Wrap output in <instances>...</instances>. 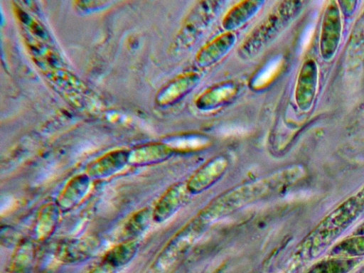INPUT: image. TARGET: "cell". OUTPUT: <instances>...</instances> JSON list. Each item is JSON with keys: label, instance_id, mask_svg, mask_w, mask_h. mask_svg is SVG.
<instances>
[{"label": "cell", "instance_id": "13", "mask_svg": "<svg viewBox=\"0 0 364 273\" xmlns=\"http://www.w3.org/2000/svg\"><path fill=\"white\" fill-rule=\"evenodd\" d=\"M199 80L200 76L197 73L191 72L178 75L168 87V100H178L190 92Z\"/></svg>", "mask_w": 364, "mask_h": 273}, {"label": "cell", "instance_id": "11", "mask_svg": "<svg viewBox=\"0 0 364 273\" xmlns=\"http://www.w3.org/2000/svg\"><path fill=\"white\" fill-rule=\"evenodd\" d=\"M151 213L149 209H141L130 216L124 225L123 233L128 239L141 234L149 226Z\"/></svg>", "mask_w": 364, "mask_h": 273}, {"label": "cell", "instance_id": "1", "mask_svg": "<svg viewBox=\"0 0 364 273\" xmlns=\"http://www.w3.org/2000/svg\"><path fill=\"white\" fill-rule=\"evenodd\" d=\"M220 2L203 1L195 6L176 37V52L190 48L203 35L220 10Z\"/></svg>", "mask_w": 364, "mask_h": 273}, {"label": "cell", "instance_id": "12", "mask_svg": "<svg viewBox=\"0 0 364 273\" xmlns=\"http://www.w3.org/2000/svg\"><path fill=\"white\" fill-rule=\"evenodd\" d=\"M282 64L281 57L272 58L254 75L251 80V86L259 89L268 85L279 71Z\"/></svg>", "mask_w": 364, "mask_h": 273}, {"label": "cell", "instance_id": "4", "mask_svg": "<svg viewBox=\"0 0 364 273\" xmlns=\"http://www.w3.org/2000/svg\"><path fill=\"white\" fill-rule=\"evenodd\" d=\"M60 212L56 202H48L41 207L33 228L35 240L43 241L52 235L59 222Z\"/></svg>", "mask_w": 364, "mask_h": 273}, {"label": "cell", "instance_id": "9", "mask_svg": "<svg viewBox=\"0 0 364 273\" xmlns=\"http://www.w3.org/2000/svg\"><path fill=\"white\" fill-rule=\"evenodd\" d=\"M136 252V242L128 239L109 250L103 259L117 269L128 264L134 258Z\"/></svg>", "mask_w": 364, "mask_h": 273}, {"label": "cell", "instance_id": "2", "mask_svg": "<svg viewBox=\"0 0 364 273\" xmlns=\"http://www.w3.org/2000/svg\"><path fill=\"white\" fill-rule=\"evenodd\" d=\"M100 240L87 235L60 242L56 248V259L65 264H75L90 258L99 249Z\"/></svg>", "mask_w": 364, "mask_h": 273}, {"label": "cell", "instance_id": "3", "mask_svg": "<svg viewBox=\"0 0 364 273\" xmlns=\"http://www.w3.org/2000/svg\"><path fill=\"white\" fill-rule=\"evenodd\" d=\"M90 180L85 174L74 176L68 181L56 200L61 212L72 210L83 200L89 191Z\"/></svg>", "mask_w": 364, "mask_h": 273}, {"label": "cell", "instance_id": "17", "mask_svg": "<svg viewBox=\"0 0 364 273\" xmlns=\"http://www.w3.org/2000/svg\"><path fill=\"white\" fill-rule=\"evenodd\" d=\"M312 33H313L312 27L306 28V30L305 31L304 33L302 36V38H301V45L302 48H304L308 45L309 41L311 38Z\"/></svg>", "mask_w": 364, "mask_h": 273}, {"label": "cell", "instance_id": "15", "mask_svg": "<svg viewBox=\"0 0 364 273\" xmlns=\"http://www.w3.org/2000/svg\"><path fill=\"white\" fill-rule=\"evenodd\" d=\"M208 142L207 138L199 134L176 136L170 139V146L179 149H196L205 146Z\"/></svg>", "mask_w": 364, "mask_h": 273}, {"label": "cell", "instance_id": "10", "mask_svg": "<svg viewBox=\"0 0 364 273\" xmlns=\"http://www.w3.org/2000/svg\"><path fill=\"white\" fill-rule=\"evenodd\" d=\"M260 1H244L234 7L226 16L223 23L225 27H237L251 18L260 6Z\"/></svg>", "mask_w": 364, "mask_h": 273}, {"label": "cell", "instance_id": "14", "mask_svg": "<svg viewBox=\"0 0 364 273\" xmlns=\"http://www.w3.org/2000/svg\"><path fill=\"white\" fill-rule=\"evenodd\" d=\"M169 154V150L163 146L145 147L136 152L130 162L136 165L151 164L166 159Z\"/></svg>", "mask_w": 364, "mask_h": 273}, {"label": "cell", "instance_id": "6", "mask_svg": "<svg viewBox=\"0 0 364 273\" xmlns=\"http://www.w3.org/2000/svg\"><path fill=\"white\" fill-rule=\"evenodd\" d=\"M235 41V36L231 33H223L212 39L201 48L196 56L198 64L200 66H208L215 63L228 52Z\"/></svg>", "mask_w": 364, "mask_h": 273}, {"label": "cell", "instance_id": "7", "mask_svg": "<svg viewBox=\"0 0 364 273\" xmlns=\"http://www.w3.org/2000/svg\"><path fill=\"white\" fill-rule=\"evenodd\" d=\"M128 160V156L123 152L109 154L90 166L86 174L90 179L108 178L121 170Z\"/></svg>", "mask_w": 364, "mask_h": 273}, {"label": "cell", "instance_id": "8", "mask_svg": "<svg viewBox=\"0 0 364 273\" xmlns=\"http://www.w3.org/2000/svg\"><path fill=\"white\" fill-rule=\"evenodd\" d=\"M237 91V87L232 82L219 85L201 94L198 99L197 105L201 109H214L232 98Z\"/></svg>", "mask_w": 364, "mask_h": 273}, {"label": "cell", "instance_id": "16", "mask_svg": "<svg viewBox=\"0 0 364 273\" xmlns=\"http://www.w3.org/2000/svg\"><path fill=\"white\" fill-rule=\"evenodd\" d=\"M117 268L105 260L92 267L87 273H115Z\"/></svg>", "mask_w": 364, "mask_h": 273}, {"label": "cell", "instance_id": "5", "mask_svg": "<svg viewBox=\"0 0 364 273\" xmlns=\"http://www.w3.org/2000/svg\"><path fill=\"white\" fill-rule=\"evenodd\" d=\"M36 247L32 240L24 239L16 246L6 273H32Z\"/></svg>", "mask_w": 364, "mask_h": 273}]
</instances>
